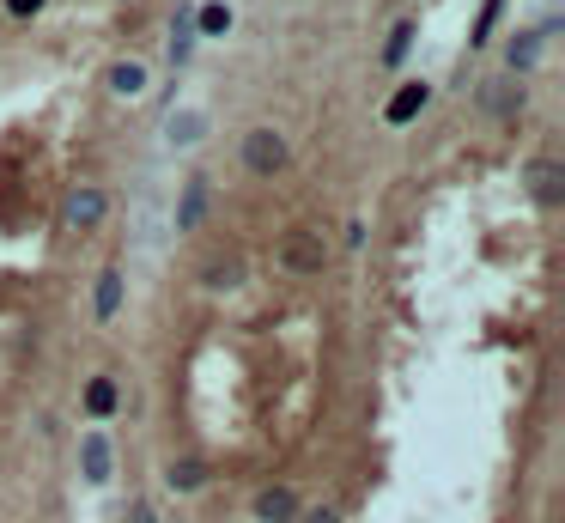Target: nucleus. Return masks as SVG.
Here are the masks:
<instances>
[{"instance_id": "3", "label": "nucleus", "mask_w": 565, "mask_h": 523, "mask_svg": "<svg viewBox=\"0 0 565 523\" xmlns=\"http://www.w3.org/2000/svg\"><path fill=\"white\" fill-rule=\"evenodd\" d=\"M104 213H110V195H104L98 183H79V189L67 195V226H73V232H92Z\"/></svg>"}, {"instance_id": "15", "label": "nucleus", "mask_w": 565, "mask_h": 523, "mask_svg": "<svg viewBox=\"0 0 565 523\" xmlns=\"http://www.w3.org/2000/svg\"><path fill=\"white\" fill-rule=\"evenodd\" d=\"M165 487H171V493H195V487H207V463H195V457L171 463V469H165Z\"/></svg>"}, {"instance_id": "9", "label": "nucleus", "mask_w": 565, "mask_h": 523, "mask_svg": "<svg viewBox=\"0 0 565 523\" xmlns=\"http://www.w3.org/2000/svg\"><path fill=\"white\" fill-rule=\"evenodd\" d=\"M195 43H201V37H195V13H177V19H171V43H165L171 67H183V61L195 55Z\"/></svg>"}, {"instance_id": "14", "label": "nucleus", "mask_w": 565, "mask_h": 523, "mask_svg": "<svg viewBox=\"0 0 565 523\" xmlns=\"http://www.w3.org/2000/svg\"><path fill=\"white\" fill-rule=\"evenodd\" d=\"M110 92H116V98H140V92H146V67H140V61H116V67H110Z\"/></svg>"}, {"instance_id": "11", "label": "nucleus", "mask_w": 565, "mask_h": 523, "mask_svg": "<svg viewBox=\"0 0 565 523\" xmlns=\"http://www.w3.org/2000/svg\"><path fill=\"white\" fill-rule=\"evenodd\" d=\"M92 311H98V323H110V317L122 311V268H104V274H98V298H92Z\"/></svg>"}, {"instance_id": "16", "label": "nucleus", "mask_w": 565, "mask_h": 523, "mask_svg": "<svg viewBox=\"0 0 565 523\" xmlns=\"http://www.w3.org/2000/svg\"><path fill=\"white\" fill-rule=\"evenodd\" d=\"M231 31V7L225 0H207V7L195 13V37H225Z\"/></svg>"}, {"instance_id": "6", "label": "nucleus", "mask_w": 565, "mask_h": 523, "mask_svg": "<svg viewBox=\"0 0 565 523\" xmlns=\"http://www.w3.org/2000/svg\"><path fill=\"white\" fill-rule=\"evenodd\" d=\"M426 104H432V86H426V80H408V86H401V92L389 98V110H383V116H389V122L401 128V122H414V116H420Z\"/></svg>"}, {"instance_id": "13", "label": "nucleus", "mask_w": 565, "mask_h": 523, "mask_svg": "<svg viewBox=\"0 0 565 523\" xmlns=\"http://www.w3.org/2000/svg\"><path fill=\"white\" fill-rule=\"evenodd\" d=\"M480 104H487L493 116H517V110H523V86H505V80H487V92H480Z\"/></svg>"}, {"instance_id": "18", "label": "nucleus", "mask_w": 565, "mask_h": 523, "mask_svg": "<svg viewBox=\"0 0 565 523\" xmlns=\"http://www.w3.org/2000/svg\"><path fill=\"white\" fill-rule=\"evenodd\" d=\"M499 7H505V0H487V7H480V19H474V37H468V43H487V37H493V25H499Z\"/></svg>"}, {"instance_id": "8", "label": "nucleus", "mask_w": 565, "mask_h": 523, "mask_svg": "<svg viewBox=\"0 0 565 523\" xmlns=\"http://www.w3.org/2000/svg\"><path fill=\"white\" fill-rule=\"evenodd\" d=\"M292 517H298L292 487H268V493H256V523H292Z\"/></svg>"}, {"instance_id": "5", "label": "nucleus", "mask_w": 565, "mask_h": 523, "mask_svg": "<svg viewBox=\"0 0 565 523\" xmlns=\"http://www.w3.org/2000/svg\"><path fill=\"white\" fill-rule=\"evenodd\" d=\"M207 201H213L207 177H189V183H183V201H177V232H195V226H201V219H207Z\"/></svg>"}, {"instance_id": "23", "label": "nucleus", "mask_w": 565, "mask_h": 523, "mask_svg": "<svg viewBox=\"0 0 565 523\" xmlns=\"http://www.w3.org/2000/svg\"><path fill=\"white\" fill-rule=\"evenodd\" d=\"M304 523H341V517H335V511H329V505H322V511H310V517H304Z\"/></svg>"}, {"instance_id": "21", "label": "nucleus", "mask_w": 565, "mask_h": 523, "mask_svg": "<svg viewBox=\"0 0 565 523\" xmlns=\"http://www.w3.org/2000/svg\"><path fill=\"white\" fill-rule=\"evenodd\" d=\"M43 7H49V0H7V13H13V19H37Z\"/></svg>"}, {"instance_id": "22", "label": "nucleus", "mask_w": 565, "mask_h": 523, "mask_svg": "<svg viewBox=\"0 0 565 523\" xmlns=\"http://www.w3.org/2000/svg\"><path fill=\"white\" fill-rule=\"evenodd\" d=\"M128 523H158V511H152V505H134V511H128Z\"/></svg>"}, {"instance_id": "4", "label": "nucleus", "mask_w": 565, "mask_h": 523, "mask_svg": "<svg viewBox=\"0 0 565 523\" xmlns=\"http://www.w3.org/2000/svg\"><path fill=\"white\" fill-rule=\"evenodd\" d=\"M529 195H535L541 207H559V201H565V171H559L553 159H535V165H529Z\"/></svg>"}, {"instance_id": "1", "label": "nucleus", "mask_w": 565, "mask_h": 523, "mask_svg": "<svg viewBox=\"0 0 565 523\" xmlns=\"http://www.w3.org/2000/svg\"><path fill=\"white\" fill-rule=\"evenodd\" d=\"M244 171H250V177L286 171V140H280L274 128H250V134H244Z\"/></svg>"}, {"instance_id": "10", "label": "nucleus", "mask_w": 565, "mask_h": 523, "mask_svg": "<svg viewBox=\"0 0 565 523\" xmlns=\"http://www.w3.org/2000/svg\"><path fill=\"white\" fill-rule=\"evenodd\" d=\"M541 37H547V31H517L511 49H505V67H511V73H529V67L541 61Z\"/></svg>"}, {"instance_id": "20", "label": "nucleus", "mask_w": 565, "mask_h": 523, "mask_svg": "<svg viewBox=\"0 0 565 523\" xmlns=\"http://www.w3.org/2000/svg\"><path fill=\"white\" fill-rule=\"evenodd\" d=\"M207 286H237V262H213L207 268Z\"/></svg>"}, {"instance_id": "19", "label": "nucleus", "mask_w": 565, "mask_h": 523, "mask_svg": "<svg viewBox=\"0 0 565 523\" xmlns=\"http://www.w3.org/2000/svg\"><path fill=\"white\" fill-rule=\"evenodd\" d=\"M201 140V116H183V122H171V146H195Z\"/></svg>"}, {"instance_id": "7", "label": "nucleus", "mask_w": 565, "mask_h": 523, "mask_svg": "<svg viewBox=\"0 0 565 523\" xmlns=\"http://www.w3.org/2000/svg\"><path fill=\"white\" fill-rule=\"evenodd\" d=\"M79 463H86V481L92 487H104L110 481V438L104 432H86V438H79Z\"/></svg>"}, {"instance_id": "12", "label": "nucleus", "mask_w": 565, "mask_h": 523, "mask_svg": "<svg viewBox=\"0 0 565 523\" xmlns=\"http://www.w3.org/2000/svg\"><path fill=\"white\" fill-rule=\"evenodd\" d=\"M116 402H122L116 378H92V384H86V414H92V420H110V414H116Z\"/></svg>"}, {"instance_id": "17", "label": "nucleus", "mask_w": 565, "mask_h": 523, "mask_svg": "<svg viewBox=\"0 0 565 523\" xmlns=\"http://www.w3.org/2000/svg\"><path fill=\"white\" fill-rule=\"evenodd\" d=\"M414 37H420V31H414L408 19H401V25L389 31V43H383V61H389V67H401V61H408V49H414Z\"/></svg>"}, {"instance_id": "2", "label": "nucleus", "mask_w": 565, "mask_h": 523, "mask_svg": "<svg viewBox=\"0 0 565 523\" xmlns=\"http://www.w3.org/2000/svg\"><path fill=\"white\" fill-rule=\"evenodd\" d=\"M280 262H286L292 274H322V262H329V250H322V232H286Z\"/></svg>"}]
</instances>
